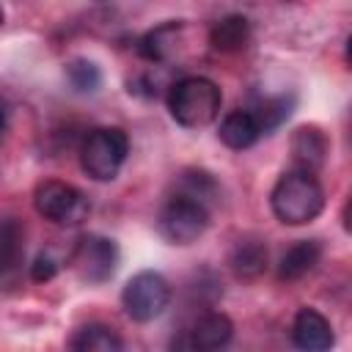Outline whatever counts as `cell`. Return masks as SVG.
Segmentation results:
<instances>
[{
	"mask_svg": "<svg viewBox=\"0 0 352 352\" xmlns=\"http://www.w3.org/2000/svg\"><path fill=\"white\" fill-rule=\"evenodd\" d=\"M272 214L283 226H305L316 220L324 209V187L316 179V173L308 170H286L275 182L270 192Z\"/></svg>",
	"mask_w": 352,
	"mask_h": 352,
	"instance_id": "6da1fadb",
	"label": "cell"
},
{
	"mask_svg": "<svg viewBox=\"0 0 352 352\" xmlns=\"http://www.w3.org/2000/svg\"><path fill=\"white\" fill-rule=\"evenodd\" d=\"M223 107V94L214 80L190 74L179 77L168 85V110L173 121L184 129H204L209 126Z\"/></svg>",
	"mask_w": 352,
	"mask_h": 352,
	"instance_id": "7a4b0ae2",
	"label": "cell"
},
{
	"mask_svg": "<svg viewBox=\"0 0 352 352\" xmlns=\"http://www.w3.org/2000/svg\"><path fill=\"white\" fill-rule=\"evenodd\" d=\"M129 138L118 126H94L80 143V165L94 182H113L126 162Z\"/></svg>",
	"mask_w": 352,
	"mask_h": 352,
	"instance_id": "3957f363",
	"label": "cell"
},
{
	"mask_svg": "<svg viewBox=\"0 0 352 352\" xmlns=\"http://www.w3.org/2000/svg\"><path fill=\"white\" fill-rule=\"evenodd\" d=\"M209 226V206L195 195L176 190L157 214V231L170 245H192L204 236Z\"/></svg>",
	"mask_w": 352,
	"mask_h": 352,
	"instance_id": "277c9868",
	"label": "cell"
},
{
	"mask_svg": "<svg viewBox=\"0 0 352 352\" xmlns=\"http://www.w3.org/2000/svg\"><path fill=\"white\" fill-rule=\"evenodd\" d=\"M33 206L44 220H52L58 226H80L88 220L91 214V201L82 190H77L69 182H58V179H47L38 182L33 190Z\"/></svg>",
	"mask_w": 352,
	"mask_h": 352,
	"instance_id": "5b68a950",
	"label": "cell"
},
{
	"mask_svg": "<svg viewBox=\"0 0 352 352\" xmlns=\"http://www.w3.org/2000/svg\"><path fill=\"white\" fill-rule=\"evenodd\" d=\"M69 267L82 283L99 286L110 280L118 267V245L102 234H82L69 253Z\"/></svg>",
	"mask_w": 352,
	"mask_h": 352,
	"instance_id": "8992f818",
	"label": "cell"
},
{
	"mask_svg": "<svg viewBox=\"0 0 352 352\" xmlns=\"http://www.w3.org/2000/svg\"><path fill=\"white\" fill-rule=\"evenodd\" d=\"M121 305L132 322H154L170 305V283L154 270L132 275L121 292Z\"/></svg>",
	"mask_w": 352,
	"mask_h": 352,
	"instance_id": "52a82bcc",
	"label": "cell"
},
{
	"mask_svg": "<svg viewBox=\"0 0 352 352\" xmlns=\"http://www.w3.org/2000/svg\"><path fill=\"white\" fill-rule=\"evenodd\" d=\"M292 341L300 352H330L336 346V333L330 319L316 308H300L292 322Z\"/></svg>",
	"mask_w": 352,
	"mask_h": 352,
	"instance_id": "ba28073f",
	"label": "cell"
},
{
	"mask_svg": "<svg viewBox=\"0 0 352 352\" xmlns=\"http://www.w3.org/2000/svg\"><path fill=\"white\" fill-rule=\"evenodd\" d=\"M25 223L14 214L0 217V286H14L25 264Z\"/></svg>",
	"mask_w": 352,
	"mask_h": 352,
	"instance_id": "9c48e42d",
	"label": "cell"
},
{
	"mask_svg": "<svg viewBox=\"0 0 352 352\" xmlns=\"http://www.w3.org/2000/svg\"><path fill=\"white\" fill-rule=\"evenodd\" d=\"M231 338H234V322L220 311H209L192 324L187 336V346L190 352H220L231 344Z\"/></svg>",
	"mask_w": 352,
	"mask_h": 352,
	"instance_id": "30bf717a",
	"label": "cell"
},
{
	"mask_svg": "<svg viewBox=\"0 0 352 352\" xmlns=\"http://www.w3.org/2000/svg\"><path fill=\"white\" fill-rule=\"evenodd\" d=\"M292 157L297 162V170L314 173L327 160V138L319 126H297L292 135Z\"/></svg>",
	"mask_w": 352,
	"mask_h": 352,
	"instance_id": "8fae6325",
	"label": "cell"
},
{
	"mask_svg": "<svg viewBox=\"0 0 352 352\" xmlns=\"http://www.w3.org/2000/svg\"><path fill=\"white\" fill-rule=\"evenodd\" d=\"M217 138L234 148V151H242V148H250L258 138H261V126L256 121V116L250 110H231L223 116L220 121V129H217Z\"/></svg>",
	"mask_w": 352,
	"mask_h": 352,
	"instance_id": "7c38bea8",
	"label": "cell"
},
{
	"mask_svg": "<svg viewBox=\"0 0 352 352\" xmlns=\"http://www.w3.org/2000/svg\"><path fill=\"white\" fill-rule=\"evenodd\" d=\"M319 258H322V242L319 239H300L280 256L278 278L280 280H300L316 270Z\"/></svg>",
	"mask_w": 352,
	"mask_h": 352,
	"instance_id": "4fadbf2b",
	"label": "cell"
},
{
	"mask_svg": "<svg viewBox=\"0 0 352 352\" xmlns=\"http://www.w3.org/2000/svg\"><path fill=\"white\" fill-rule=\"evenodd\" d=\"M184 33V22L182 19H173V22H165L154 30H148L140 41H138V52L151 60V63H168L176 52V41L179 36Z\"/></svg>",
	"mask_w": 352,
	"mask_h": 352,
	"instance_id": "5bb4252c",
	"label": "cell"
},
{
	"mask_svg": "<svg viewBox=\"0 0 352 352\" xmlns=\"http://www.w3.org/2000/svg\"><path fill=\"white\" fill-rule=\"evenodd\" d=\"M250 41V22L242 14H226L209 28V44L217 52H239Z\"/></svg>",
	"mask_w": 352,
	"mask_h": 352,
	"instance_id": "9a60e30c",
	"label": "cell"
},
{
	"mask_svg": "<svg viewBox=\"0 0 352 352\" xmlns=\"http://www.w3.org/2000/svg\"><path fill=\"white\" fill-rule=\"evenodd\" d=\"M231 270L242 280H253L267 270V245L256 236H245L231 250Z\"/></svg>",
	"mask_w": 352,
	"mask_h": 352,
	"instance_id": "2e32d148",
	"label": "cell"
},
{
	"mask_svg": "<svg viewBox=\"0 0 352 352\" xmlns=\"http://www.w3.org/2000/svg\"><path fill=\"white\" fill-rule=\"evenodd\" d=\"M72 352H124V338L102 322H91L72 336Z\"/></svg>",
	"mask_w": 352,
	"mask_h": 352,
	"instance_id": "e0dca14e",
	"label": "cell"
},
{
	"mask_svg": "<svg viewBox=\"0 0 352 352\" xmlns=\"http://www.w3.org/2000/svg\"><path fill=\"white\" fill-rule=\"evenodd\" d=\"M292 107H294V94H280V96H270L264 102H258L256 110H250L261 126V135H270L272 129H278L289 116H292Z\"/></svg>",
	"mask_w": 352,
	"mask_h": 352,
	"instance_id": "ac0fdd59",
	"label": "cell"
},
{
	"mask_svg": "<svg viewBox=\"0 0 352 352\" xmlns=\"http://www.w3.org/2000/svg\"><path fill=\"white\" fill-rule=\"evenodd\" d=\"M66 80L77 94H96L102 85V72L88 58H74L66 63Z\"/></svg>",
	"mask_w": 352,
	"mask_h": 352,
	"instance_id": "d6986e66",
	"label": "cell"
},
{
	"mask_svg": "<svg viewBox=\"0 0 352 352\" xmlns=\"http://www.w3.org/2000/svg\"><path fill=\"white\" fill-rule=\"evenodd\" d=\"M58 270H60L58 258H55L52 253L41 250V253L33 258V264H30V278H33L36 283H47V280H52V278L58 275Z\"/></svg>",
	"mask_w": 352,
	"mask_h": 352,
	"instance_id": "ffe728a7",
	"label": "cell"
},
{
	"mask_svg": "<svg viewBox=\"0 0 352 352\" xmlns=\"http://www.w3.org/2000/svg\"><path fill=\"white\" fill-rule=\"evenodd\" d=\"M6 126H8V107H6V102L0 96V135L6 132Z\"/></svg>",
	"mask_w": 352,
	"mask_h": 352,
	"instance_id": "44dd1931",
	"label": "cell"
},
{
	"mask_svg": "<svg viewBox=\"0 0 352 352\" xmlns=\"http://www.w3.org/2000/svg\"><path fill=\"white\" fill-rule=\"evenodd\" d=\"M3 22H6V11L0 8V28H3Z\"/></svg>",
	"mask_w": 352,
	"mask_h": 352,
	"instance_id": "7402d4cb",
	"label": "cell"
}]
</instances>
